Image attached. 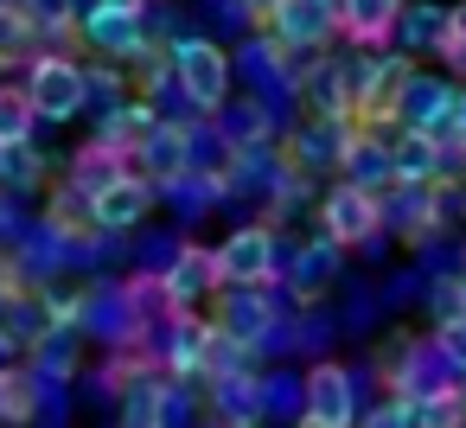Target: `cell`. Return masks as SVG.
Wrapping results in <instances>:
<instances>
[{
  "instance_id": "f546056e",
  "label": "cell",
  "mask_w": 466,
  "mask_h": 428,
  "mask_svg": "<svg viewBox=\"0 0 466 428\" xmlns=\"http://www.w3.org/2000/svg\"><path fill=\"white\" fill-rule=\"evenodd\" d=\"M33 52V26H26V14L14 7V0H0V65H20Z\"/></svg>"
},
{
  "instance_id": "2e32d148",
  "label": "cell",
  "mask_w": 466,
  "mask_h": 428,
  "mask_svg": "<svg viewBox=\"0 0 466 428\" xmlns=\"http://www.w3.org/2000/svg\"><path fill=\"white\" fill-rule=\"evenodd\" d=\"M447 109H453V84H447V77H434V71H415V77H409V90H402V103H396V128L434 135V128L447 122Z\"/></svg>"
},
{
  "instance_id": "8fae6325",
  "label": "cell",
  "mask_w": 466,
  "mask_h": 428,
  "mask_svg": "<svg viewBox=\"0 0 466 428\" xmlns=\"http://www.w3.org/2000/svg\"><path fill=\"white\" fill-rule=\"evenodd\" d=\"M211 326H218L230 345L256 352V345H268V332H275V301H262V288H224Z\"/></svg>"
},
{
  "instance_id": "74e56055",
  "label": "cell",
  "mask_w": 466,
  "mask_h": 428,
  "mask_svg": "<svg viewBox=\"0 0 466 428\" xmlns=\"http://www.w3.org/2000/svg\"><path fill=\"white\" fill-rule=\"evenodd\" d=\"M460 320H466V294H460Z\"/></svg>"
},
{
  "instance_id": "9a60e30c",
  "label": "cell",
  "mask_w": 466,
  "mask_h": 428,
  "mask_svg": "<svg viewBox=\"0 0 466 428\" xmlns=\"http://www.w3.org/2000/svg\"><path fill=\"white\" fill-rule=\"evenodd\" d=\"M396 409H402V428H466V390H460V377H441V383H428L415 396H396Z\"/></svg>"
},
{
  "instance_id": "d6a6232c",
  "label": "cell",
  "mask_w": 466,
  "mask_h": 428,
  "mask_svg": "<svg viewBox=\"0 0 466 428\" xmlns=\"http://www.w3.org/2000/svg\"><path fill=\"white\" fill-rule=\"evenodd\" d=\"M460 294H466V275H441V281L428 288V313H434V326H441V320H460Z\"/></svg>"
},
{
  "instance_id": "52a82bcc",
  "label": "cell",
  "mask_w": 466,
  "mask_h": 428,
  "mask_svg": "<svg viewBox=\"0 0 466 428\" xmlns=\"http://www.w3.org/2000/svg\"><path fill=\"white\" fill-rule=\"evenodd\" d=\"M160 288H167V307L173 313H198L224 281H218V250L211 243H179L167 262H160Z\"/></svg>"
},
{
  "instance_id": "ffe728a7",
  "label": "cell",
  "mask_w": 466,
  "mask_h": 428,
  "mask_svg": "<svg viewBox=\"0 0 466 428\" xmlns=\"http://www.w3.org/2000/svg\"><path fill=\"white\" fill-rule=\"evenodd\" d=\"M396 14H402V0H339V33H345L358 52H383Z\"/></svg>"
},
{
  "instance_id": "6da1fadb",
  "label": "cell",
  "mask_w": 466,
  "mask_h": 428,
  "mask_svg": "<svg viewBox=\"0 0 466 428\" xmlns=\"http://www.w3.org/2000/svg\"><path fill=\"white\" fill-rule=\"evenodd\" d=\"M167 65H173V90L192 103V116H218V109L237 97V58H230L218 39H205V33L173 39Z\"/></svg>"
},
{
  "instance_id": "d590c367",
  "label": "cell",
  "mask_w": 466,
  "mask_h": 428,
  "mask_svg": "<svg viewBox=\"0 0 466 428\" xmlns=\"http://www.w3.org/2000/svg\"><path fill=\"white\" fill-rule=\"evenodd\" d=\"M237 14H243V20H256V26H268V14H275V0H237Z\"/></svg>"
},
{
  "instance_id": "ac0fdd59",
  "label": "cell",
  "mask_w": 466,
  "mask_h": 428,
  "mask_svg": "<svg viewBox=\"0 0 466 428\" xmlns=\"http://www.w3.org/2000/svg\"><path fill=\"white\" fill-rule=\"evenodd\" d=\"M154 128H160V109L147 103V97H128L122 109H109L103 116V128H96V141H109L122 160H135L147 141H154Z\"/></svg>"
},
{
  "instance_id": "e0dca14e",
  "label": "cell",
  "mask_w": 466,
  "mask_h": 428,
  "mask_svg": "<svg viewBox=\"0 0 466 428\" xmlns=\"http://www.w3.org/2000/svg\"><path fill=\"white\" fill-rule=\"evenodd\" d=\"M390 39H396L402 58H421V52L441 58V46H447V7H434V0H402Z\"/></svg>"
},
{
  "instance_id": "9c48e42d",
  "label": "cell",
  "mask_w": 466,
  "mask_h": 428,
  "mask_svg": "<svg viewBox=\"0 0 466 428\" xmlns=\"http://www.w3.org/2000/svg\"><path fill=\"white\" fill-rule=\"evenodd\" d=\"M84 39L96 58L109 65H135L154 39H147V14H122V7H90L84 14Z\"/></svg>"
},
{
  "instance_id": "5b68a950",
  "label": "cell",
  "mask_w": 466,
  "mask_h": 428,
  "mask_svg": "<svg viewBox=\"0 0 466 428\" xmlns=\"http://www.w3.org/2000/svg\"><path fill=\"white\" fill-rule=\"evenodd\" d=\"M300 422L313 428H358V377L339 358H319L300 377Z\"/></svg>"
},
{
  "instance_id": "ab89813d",
  "label": "cell",
  "mask_w": 466,
  "mask_h": 428,
  "mask_svg": "<svg viewBox=\"0 0 466 428\" xmlns=\"http://www.w3.org/2000/svg\"><path fill=\"white\" fill-rule=\"evenodd\" d=\"M460 390H466V377H460Z\"/></svg>"
},
{
  "instance_id": "83f0119b",
  "label": "cell",
  "mask_w": 466,
  "mask_h": 428,
  "mask_svg": "<svg viewBox=\"0 0 466 428\" xmlns=\"http://www.w3.org/2000/svg\"><path fill=\"white\" fill-rule=\"evenodd\" d=\"M160 192H167L186 218H198V211L224 205V179H218V173H198V167H192V173H179V179H173V186H160Z\"/></svg>"
},
{
  "instance_id": "4316f807",
  "label": "cell",
  "mask_w": 466,
  "mask_h": 428,
  "mask_svg": "<svg viewBox=\"0 0 466 428\" xmlns=\"http://www.w3.org/2000/svg\"><path fill=\"white\" fill-rule=\"evenodd\" d=\"M33 128H39L33 97L20 84H0V148H33Z\"/></svg>"
},
{
  "instance_id": "603a6c76",
  "label": "cell",
  "mask_w": 466,
  "mask_h": 428,
  "mask_svg": "<svg viewBox=\"0 0 466 428\" xmlns=\"http://www.w3.org/2000/svg\"><path fill=\"white\" fill-rule=\"evenodd\" d=\"M339 173H345V186H364V192H377V186H390V148L377 141V135H351V148H345V160H339Z\"/></svg>"
},
{
  "instance_id": "836d02e7",
  "label": "cell",
  "mask_w": 466,
  "mask_h": 428,
  "mask_svg": "<svg viewBox=\"0 0 466 428\" xmlns=\"http://www.w3.org/2000/svg\"><path fill=\"white\" fill-rule=\"evenodd\" d=\"M441 58H447L453 71H466V0H453V7H447V46H441Z\"/></svg>"
},
{
  "instance_id": "f35d334b",
  "label": "cell",
  "mask_w": 466,
  "mask_h": 428,
  "mask_svg": "<svg viewBox=\"0 0 466 428\" xmlns=\"http://www.w3.org/2000/svg\"><path fill=\"white\" fill-rule=\"evenodd\" d=\"M294 428H313V422H294Z\"/></svg>"
},
{
  "instance_id": "ba28073f",
  "label": "cell",
  "mask_w": 466,
  "mask_h": 428,
  "mask_svg": "<svg viewBox=\"0 0 466 428\" xmlns=\"http://www.w3.org/2000/svg\"><path fill=\"white\" fill-rule=\"evenodd\" d=\"M154 358H160L167 383L205 377V358H211V320H205V313H173L167 326H154Z\"/></svg>"
},
{
  "instance_id": "8d00e7d4",
  "label": "cell",
  "mask_w": 466,
  "mask_h": 428,
  "mask_svg": "<svg viewBox=\"0 0 466 428\" xmlns=\"http://www.w3.org/2000/svg\"><path fill=\"white\" fill-rule=\"evenodd\" d=\"M90 7H122V14H147V0H90Z\"/></svg>"
},
{
  "instance_id": "7402d4cb",
  "label": "cell",
  "mask_w": 466,
  "mask_h": 428,
  "mask_svg": "<svg viewBox=\"0 0 466 428\" xmlns=\"http://www.w3.org/2000/svg\"><path fill=\"white\" fill-rule=\"evenodd\" d=\"M116 428H173V390L167 377H141L122 390V422Z\"/></svg>"
},
{
  "instance_id": "44dd1931",
  "label": "cell",
  "mask_w": 466,
  "mask_h": 428,
  "mask_svg": "<svg viewBox=\"0 0 466 428\" xmlns=\"http://www.w3.org/2000/svg\"><path fill=\"white\" fill-rule=\"evenodd\" d=\"M122 173H128V160H122L109 141H84V148L71 154V167H65V186H71L77 199H96V192H109Z\"/></svg>"
},
{
  "instance_id": "30bf717a",
  "label": "cell",
  "mask_w": 466,
  "mask_h": 428,
  "mask_svg": "<svg viewBox=\"0 0 466 428\" xmlns=\"http://www.w3.org/2000/svg\"><path fill=\"white\" fill-rule=\"evenodd\" d=\"M351 122H339V116H307L294 135H288V167L294 173H332L339 160H345V148H351Z\"/></svg>"
},
{
  "instance_id": "484cf974",
  "label": "cell",
  "mask_w": 466,
  "mask_h": 428,
  "mask_svg": "<svg viewBox=\"0 0 466 428\" xmlns=\"http://www.w3.org/2000/svg\"><path fill=\"white\" fill-rule=\"evenodd\" d=\"M39 415V377L33 364H0V422H33Z\"/></svg>"
},
{
  "instance_id": "d4e9b609",
  "label": "cell",
  "mask_w": 466,
  "mask_h": 428,
  "mask_svg": "<svg viewBox=\"0 0 466 428\" xmlns=\"http://www.w3.org/2000/svg\"><path fill=\"white\" fill-rule=\"evenodd\" d=\"M294 90H300V103H307L313 116H339V122H351L345 90H339V65H332V58H319L313 71H300V77H294Z\"/></svg>"
},
{
  "instance_id": "7c38bea8",
  "label": "cell",
  "mask_w": 466,
  "mask_h": 428,
  "mask_svg": "<svg viewBox=\"0 0 466 428\" xmlns=\"http://www.w3.org/2000/svg\"><path fill=\"white\" fill-rule=\"evenodd\" d=\"M160 205V192L141 179V173H122L109 192H96L90 199V218H96V230L103 237H122V230H135V224H147V211Z\"/></svg>"
},
{
  "instance_id": "8992f818",
  "label": "cell",
  "mask_w": 466,
  "mask_h": 428,
  "mask_svg": "<svg viewBox=\"0 0 466 428\" xmlns=\"http://www.w3.org/2000/svg\"><path fill=\"white\" fill-rule=\"evenodd\" d=\"M339 33V0H275L268 14V39L294 58H319Z\"/></svg>"
},
{
  "instance_id": "4dcf8cb0",
  "label": "cell",
  "mask_w": 466,
  "mask_h": 428,
  "mask_svg": "<svg viewBox=\"0 0 466 428\" xmlns=\"http://www.w3.org/2000/svg\"><path fill=\"white\" fill-rule=\"evenodd\" d=\"M84 97L109 116V109H122V103H128V77H122L116 65H96V71H84Z\"/></svg>"
},
{
  "instance_id": "277c9868",
  "label": "cell",
  "mask_w": 466,
  "mask_h": 428,
  "mask_svg": "<svg viewBox=\"0 0 466 428\" xmlns=\"http://www.w3.org/2000/svg\"><path fill=\"white\" fill-rule=\"evenodd\" d=\"M20 90L33 97V116H39V122H77V116L90 109V97H84V65H71L65 52L33 58V71H26Z\"/></svg>"
},
{
  "instance_id": "d6986e66",
  "label": "cell",
  "mask_w": 466,
  "mask_h": 428,
  "mask_svg": "<svg viewBox=\"0 0 466 428\" xmlns=\"http://www.w3.org/2000/svg\"><path fill=\"white\" fill-rule=\"evenodd\" d=\"M211 409H218V428H249V422L262 415V377H256L249 364L211 377Z\"/></svg>"
},
{
  "instance_id": "5bb4252c",
  "label": "cell",
  "mask_w": 466,
  "mask_h": 428,
  "mask_svg": "<svg viewBox=\"0 0 466 428\" xmlns=\"http://www.w3.org/2000/svg\"><path fill=\"white\" fill-rule=\"evenodd\" d=\"M434 179H453V173H447L441 141H434V135L402 128V135L390 141V186H434Z\"/></svg>"
},
{
  "instance_id": "7a4b0ae2",
  "label": "cell",
  "mask_w": 466,
  "mask_h": 428,
  "mask_svg": "<svg viewBox=\"0 0 466 428\" xmlns=\"http://www.w3.org/2000/svg\"><path fill=\"white\" fill-rule=\"evenodd\" d=\"M377 230H383V192H364L345 179L319 192V237L332 250H364Z\"/></svg>"
},
{
  "instance_id": "e575fe53",
  "label": "cell",
  "mask_w": 466,
  "mask_h": 428,
  "mask_svg": "<svg viewBox=\"0 0 466 428\" xmlns=\"http://www.w3.org/2000/svg\"><path fill=\"white\" fill-rule=\"evenodd\" d=\"M358 428H402V409H396V396H390V403H377V409H370Z\"/></svg>"
},
{
  "instance_id": "f1b7e54d",
  "label": "cell",
  "mask_w": 466,
  "mask_h": 428,
  "mask_svg": "<svg viewBox=\"0 0 466 428\" xmlns=\"http://www.w3.org/2000/svg\"><path fill=\"white\" fill-rule=\"evenodd\" d=\"M14 7L26 14V26H33V39H58L65 26H71V0H14Z\"/></svg>"
},
{
  "instance_id": "cb8c5ba5",
  "label": "cell",
  "mask_w": 466,
  "mask_h": 428,
  "mask_svg": "<svg viewBox=\"0 0 466 428\" xmlns=\"http://www.w3.org/2000/svg\"><path fill=\"white\" fill-rule=\"evenodd\" d=\"M339 256H345V250H332L326 237H313V243L294 256V269H288V288H294V301H319V288L339 275Z\"/></svg>"
},
{
  "instance_id": "1f68e13d",
  "label": "cell",
  "mask_w": 466,
  "mask_h": 428,
  "mask_svg": "<svg viewBox=\"0 0 466 428\" xmlns=\"http://www.w3.org/2000/svg\"><path fill=\"white\" fill-rule=\"evenodd\" d=\"M434 358H441L453 377H466V320H441V326H434Z\"/></svg>"
},
{
  "instance_id": "4fadbf2b",
  "label": "cell",
  "mask_w": 466,
  "mask_h": 428,
  "mask_svg": "<svg viewBox=\"0 0 466 428\" xmlns=\"http://www.w3.org/2000/svg\"><path fill=\"white\" fill-rule=\"evenodd\" d=\"M205 122H218L211 135L230 148V154H268V141H275V122H268V103L262 97H230L218 116H205Z\"/></svg>"
},
{
  "instance_id": "3957f363",
  "label": "cell",
  "mask_w": 466,
  "mask_h": 428,
  "mask_svg": "<svg viewBox=\"0 0 466 428\" xmlns=\"http://www.w3.org/2000/svg\"><path fill=\"white\" fill-rule=\"evenodd\" d=\"M281 275V237L275 224H237L218 243V281L224 288H268Z\"/></svg>"
}]
</instances>
